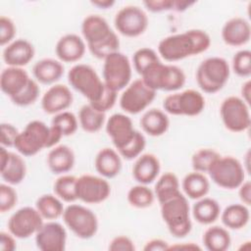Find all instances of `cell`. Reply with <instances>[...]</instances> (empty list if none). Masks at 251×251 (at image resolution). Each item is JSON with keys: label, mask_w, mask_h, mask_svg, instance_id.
I'll use <instances>...</instances> for the list:
<instances>
[{"label": "cell", "mask_w": 251, "mask_h": 251, "mask_svg": "<svg viewBox=\"0 0 251 251\" xmlns=\"http://www.w3.org/2000/svg\"><path fill=\"white\" fill-rule=\"evenodd\" d=\"M211 45L210 35L203 29H188L164 37L158 44V54L167 62H176L201 54Z\"/></svg>", "instance_id": "6da1fadb"}, {"label": "cell", "mask_w": 251, "mask_h": 251, "mask_svg": "<svg viewBox=\"0 0 251 251\" xmlns=\"http://www.w3.org/2000/svg\"><path fill=\"white\" fill-rule=\"evenodd\" d=\"M81 33L90 53L97 59H105L119 51L120 40L108 22L99 15H88L81 23Z\"/></svg>", "instance_id": "7a4b0ae2"}, {"label": "cell", "mask_w": 251, "mask_h": 251, "mask_svg": "<svg viewBox=\"0 0 251 251\" xmlns=\"http://www.w3.org/2000/svg\"><path fill=\"white\" fill-rule=\"evenodd\" d=\"M160 205L162 219L167 225L170 233L176 238L186 236L192 228L187 197L180 192Z\"/></svg>", "instance_id": "3957f363"}, {"label": "cell", "mask_w": 251, "mask_h": 251, "mask_svg": "<svg viewBox=\"0 0 251 251\" xmlns=\"http://www.w3.org/2000/svg\"><path fill=\"white\" fill-rule=\"evenodd\" d=\"M230 68L227 61L222 57H210L203 60L196 71L198 86L206 93L220 91L227 82Z\"/></svg>", "instance_id": "277c9868"}, {"label": "cell", "mask_w": 251, "mask_h": 251, "mask_svg": "<svg viewBox=\"0 0 251 251\" xmlns=\"http://www.w3.org/2000/svg\"><path fill=\"white\" fill-rule=\"evenodd\" d=\"M143 81L155 91L176 92L183 87L185 74L177 66L164 64L161 61L149 67L142 75Z\"/></svg>", "instance_id": "5b68a950"}, {"label": "cell", "mask_w": 251, "mask_h": 251, "mask_svg": "<svg viewBox=\"0 0 251 251\" xmlns=\"http://www.w3.org/2000/svg\"><path fill=\"white\" fill-rule=\"evenodd\" d=\"M70 85L82 94L89 103L97 101L105 89V83L89 65L76 64L68 73Z\"/></svg>", "instance_id": "8992f818"}, {"label": "cell", "mask_w": 251, "mask_h": 251, "mask_svg": "<svg viewBox=\"0 0 251 251\" xmlns=\"http://www.w3.org/2000/svg\"><path fill=\"white\" fill-rule=\"evenodd\" d=\"M51 129L42 121L29 122L16 139L14 148L23 156H34L44 148H50Z\"/></svg>", "instance_id": "52a82bcc"}, {"label": "cell", "mask_w": 251, "mask_h": 251, "mask_svg": "<svg viewBox=\"0 0 251 251\" xmlns=\"http://www.w3.org/2000/svg\"><path fill=\"white\" fill-rule=\"evenodd\" d=\"M208 174L213 182L226 189L238 188L245 178L242 164L232 156H220L211 166Z\"/></svg>", "instance_id": "ba28073f"}, {"label": "cell", "mask_w": 251, "mask_h": 251, "mask_svg": "<svg viewBox=\"0 0 251 251\" xmlns=\"http://www.w3.org/2000/svg\"><path fill=\"white\" fill-rule=\"evenodd\" d=\"M65 225L75 235L81 239L93 237L98 230L96 215L88 208L78 204H70L63 212Z\"/></svg>", "instance_id": "9c48e42d"}, {"label": "cell", "mask_w": 251, "mask_h": 251, "mask_svg": "<svg viewBox=\"0 0 251 251\" xmlns=\"http://www.w3.org/2000/svg\"><path fill=\"white\" fill-rule=\"evenodd\" d=\"M102 73L104 83L109 88L119 92L130 83L131 64L126 55L117 51L104 59Z\"/></svg>", "instance_id": "30bf717a"}, {"label": "cell", "mask_w": 251, "mask_h": 251, "mask_svg": "<svg viewBox=\"0 0 251 251\" xmlns=\"http://www.w3.org/2000/svg\"><path fill=\"white\" fill-rule=\"evenodd\" d=\"M163 108L173 116L194 117L203 112L205 98L195 89H185L168 95L163 101Z\"/></svg>", "instance_id": "8fae6325"}, {"label": "cell", "mask_w": 251, "mask_h": 251, "mask_svg": "<svg viewBox=\"0 0 251 251\" xmlns=\"http://www.w3.org/2000/svg\"><path fill=\"white\" fill-rule=\"evenodd\" d=\"M220 115L225 127L231 132H241L251 124L249 107L238 96H228L221 104Z\"/></svg>", "instance_id": "7c38bea8"}, {"label": "cell", "mask_w": 251, "mask_h": 251, "mask_svg": "<svg viewBox=\"0 0 251 251\" xmlns=\"http://www.w3.org/2000/svg\"><path fill=\"white\" fill-rule=\"evenodd\" d=\"M156 92L141 77L134 79L123 91L119 100L120 107L127 114H139L153 102Z\"/></svg>", "instance_id": "4fadbf2b"}, {"label": "cell", "mask_w": 251, "mask_h": 251, "mask_svg": "<svg viewBox=\"0 0 251 251\" xmlns=\"http://www.w3.org/2000/svg\"><path fill=\"white\" fill-rule=\"evenodd\" d=\"M115 27L122 35L137 37L145 32L149 20L143 9L128 5L118 11L114 19Z\"/></svg>", "instance_id": "5bb4252c"}, {"label": "cell", "mask_w": 251, "mask_h": 251, "mask_svg": "<svg viewBox=\"0 0 251 251\" xmlns=\"http://www.w3.org/2000/svg\"><path fill=\"white\" fill-rule=\"evenodd\" d=\"M43 225V218L36 208L25 206L20 208L8 220V230L16 238L25 239L39 230Z\"/></svg>", "instance_id": "9a60e30c"}, {"label": "cell", "mask_w": 251, "mask_h": 251, "mask_svg": "<svg viewBox=\"0 0 251 251\" xmlns=\"http://www.w3.org/2000/svg\"><path fill=\"white\" fill-rule=\"evenodd\" d=\"M77 199L86 204H98L111 194V186L103 177L93 175H82L76 179Z\"/></svg>", "instance_id": "2e32d148"}, {"label": "cell", "mask_w": 251, "mask_h": 251, "mask_svg": "<svg viewBox=\"0 0 251 251\" xmlns=\"http://www.w3.org/2000/svg\"><path fill=\"white\" fill-rule=\"evenodd\" d=\"M67 231L59 223H43L35 233V244L41 251H63L66 248Z\"/></svg>", "instance_id": "e0dca14e"}, {"label": "cell", "mask_w": 251, "mask_h": 251, "mask_svg": "<svg viewBox=\"0 0 251 251\" xmlns=\"http://www.w3.org/2000/svg\"><path fill=\"white\" fill-rule=\"evenodd\" d=\"M136 129L131 119L122 113L113 114L106 123V132L117 151L124 148L134 137Z\"/></svg>", "instance_id": "ac0fdd59"}, {"label": "cell", "mask_w": 251, "mask_h": 251, "mask_svg": "<svg viewBox=\"0 0 251 251\" xmlns=\"http://www.w3.org/2000/svg\"><path fill=\"white\" fill-rule=\"evenodd\" d=\"M1 177L11 185L21 183L26 175V166L24 158L14 152H10L6 147H0Z\"/></svg>", "instance_id": "d6986e66"}, {"label": "cell", "mask_w": 251, "mask_h": 251, "mask_svg": "<svg viewBox=\"0 0 251 251\" xmlns=\"http://www.w3.org/2000/svg\"><path fill=\"white\" fill-rule=\"evenodd\" d=\"M73 93L65 84H53L41 98V108L49 115H56L66 111L73 104Z\"/></svg>", "instance_id": "ffe728a7"}, {"label": "cell", "mask_w": 251, "mask_h": 251, "mask_svg": "<svg viewBox=\"0 0 251 251\" xmlns=\"http://www.w3.org/2000/svg\"><path fill=\"white\" fill-rule=\"evenodd\" d=\"M221 34L226 45L233 47L245 45L251 37L250 24L241 17L231 18L223 25Z\"/></svg>", "instance_id": "44dd1931"}, {"label": "cell", "mask_w": 251, "mask_h": 251, "mask_svg": "<svg viewBox=\"0 0 251 251\" xmlns=\"http://www.w3.org/2000/svg\"><path fill=\"white\" fill-rule=\"evenodd\" d=\"M34 53V47L28 40L19 38L13 40L4 48L2 56L9 67L23 68L33 59Z\"/></svg>", "instance_id": "7402d4cb"}, {"label": "cell", "mask_w": 251, "mask_h": 251, "mask_svg": "<svg viewBox=\"0 0 251 251\" xmlns=\"http://www.w3.org/2000/svg\"><path fill=\"white\" fill-rule=\"evenodd\" d=\"M84 40L75 33H68L60 37L56 43L55 52L61 62L75 63L85 53Z\"/></svg>", "instance_id": "603a6c76"}, {"label": "cell", "mask_w": 251, "mask_h": 251, "mask_svg": "<svg viewBox=\"0 0 251 251\" xmlns=\"http://www.w3.org/2000/svg\"><path fill=\"white\" fill-rule=\"evenodd\" d=\"M30 77L24 68L7 67L0 75V88L10 99L21 93Z\"/></svg>", "instance_id": "cb8c5ba5"}, {"label": "cell", "mask_w": 251, "mask_h": 251, "mask_svg": "<svg viewBox=\"0 0 251 251\" xmlns=\"http://www.w3.org/2000/svg\"><path fill=\"white\" fill-rule=\"evenodd\" d=\"M160 170L161 165L157 156L145 153L136 158L132 167V176L138 183L148 185L157 178Z\"/></svg>", "instance_id": "d4e9b609"}, {"label": "cell", "mask_w": 251, "mask_h": 251, "mask_svg": "<svg viewBox=\"0 0 251 251\" xmlns=\"http://www.w3.org/2000/svg\"><path fill=\"white\" fill-rule=\"evenodd\" d=\"M75 157L73 149L61 144L51 148L47 155V165L55 175H64L70 172L75 165Z\"/></svg>", "instance_id": "484cf974"}, {"label": "cell", "mask_w": 251, "mask_h": 251, "mask_svg": "<svg viewBox=\"0 0 251 251\" xmlns=\"http://www.w3.org/2000/svg\"><path fill=\"white\" fill-rule=\"evenodd\" d=\"M94 166L97 173L106 178L117 176L122 170L121 155L110 147L102 148L96 155Z\"/></svg>", "instance_id": "4316f807"}, {"label": "cell", "mask_w": 251, "mask_h": 251, "mask_svg": "<svg viewBox=\"0 0 251 251\" xmlns=\"http://www.w3.org/2000/svg\"><path fill=\"white\" fill-rule=\"evenodd\" d=\"M64 66L61 61L45 58L36 62L32 68V74L36 81L42 84H53L64 75Z\"/></svg>", "instance_id": "83f0119b"}, {"label": "cell", "mask_w": 251, "mask_h": 251, "mask_svg": "<svg viewBox=\"0 0 251 251\" xmlns=\"http://www.w3.org/2000/svg\"><path fill=\"white\" fill-rule=\"evenodd\" d=\"M141 128L150 136H161L167 132L170 126V120L166 112L152 108L147 110L140 119Z\"/></svg>", "instance_id": "f1b7e54d"}, {"label": "cell", "mask_w": 251, "mask_h": 251, "mask_svg": "<svg viewBox=\"0 0 251 251\" xmlns=\"http://www.w3.org/2000/svg\"><path fill=\"white\" fill-rule=\"evenodd\" d=\"M221 214V207L217 200L210 197L198 199L192 206V216L201 225L215 223Z\"/></svg>", "instance_id": "f546056e"}, {"label": "cell", "mask_w": 251, "mask_h": 251, "mask_svg": "<svg viewBox=\"0 0 251 251\" xmlns=\"http://www.w3.org/2000/svg\"><path fill=\"white\" fill-rule=\"evenodd\" d=\"M181 187L186 197L192 200H198L208 194L210 182L203 173L194 171L183 177Z\"/></svg>", "instance_id": "4dcf8cb0"}, {"label": "cell", "mask_w": 251, "mask_h": 251, "mask_svg": "<svg viewBox=\"0 0 251 251\" xmlns=\"http://www.w3.org/2000/svg\"><path fill=\"white\" fill-rule=\"evenodd\" d=\"M250 219L248 206L244 204H230L221 214L224 226L229 229H240L244 227Z\"/></svg>", "instance_id": "1f68e13d"}, {"label": "cell", "mask_w": 251, "mask_h": 251, "mask_svg": "<svg viewBox=\"0 0 251 251\" xmlns=\"http://www.w3.org/2000/svg\"><path fill=\"white\" fill-rule=\"evenodd\" d=\"M202 240L206 249L210 251H226L231 243L229 232L220 226L208 227L203 234Z\"/></svg>", "instance_id": "d6a6232c"}, {"label": "cell", "mask_w": 251, "mask_h": 251, "mask_svg": "<svg viewBox=\"0 0 251 251\" xmlns=\"http://www.w3.org/2000/svg\"><path fill=\"white\" fill-rule=\"evenodd\" d=\"M106 115L92 107L89 103L79 109L78 122L81 128L86 132H97L104 126Z\"/></svg>", "instance_id": "836d02e7"}, {"label": "cell", "mask_w": 251, "mask_h": 251, "mask_svg": "<svg viewBox=\"0 0 251 251\" xmlns=\"http://www.w3.org/2000/svg\"><path fill=\"white\" fill-rule=\"evenodd\" d=\"M154 193L160 204L179 194V180L177 176L171 172L163 174L155 184Z\"/></svg>", "instance_id": "e575fe53"}, {"label": "cell", "mask_w": 251, "mask_h": 251, "mask_svg": "<svg viewBox=\"0 0 251 251\" xmlns=\"http://www.w3.org/2000/svg\"><path fill=\"white\" fill-rule=\"evenodd\" d=\"M35 208L43 219L53 221L63 216L65 210L62 200L53 194H43L35 202Z\"/></svg>", "instance_id": "d590c367"}, {"label": "cell", "mask_w": 251, "mask_h": 251, "mask_svg": "<svg viewBox=\"0 0 251 251\" xmlns=\"http://www.w3.org/2000/svg\"><path fill=\"white\" fill-rule=\"evenodd\" d=\"M76 179L77 177L72 175L60 176L53 184V190L56 196L62 201L72 203L77 200L76 196Z\"/></svg>", "instance_id": "8d00e7d4"}, {"label": "cell", "mask_w": 251, "mask_h": 251, "mask_svg": "<svg viewBox=\"0 0 251 251\" xmlns=\"http://www.w3.org/2000/svg\"><path fill=\"white\" fill-rule=\"evenodd\" d=\"M126 199L130 206L137 209H144L152 206L155 200V193L146 184L139 183L130 187Z\"/></svg>", "instance_id": "74e56055"}, {"label": "cell", "mask_w": 251, "mask_h": 251, "mask_svg": "<svg viewBox=\"0 0 251 251\" xmlns=\"http://www.w3.org/2000/svg\"><path fill=\"white\" fill-rule=\"evenodd\" d=\"M221 155L214 149L201 148L194 152L191 158V165L195 172L208 173L211 166Z\"/></svg>", "instance_id": "f35d334b"}, {"label": "cell", "mask_w": 251, "mask_h": 251, "mask_svg": "<svg viewBox=\"0 0 251 251\" xmlns=\"http://www.w3.org/2000/svg\"><path fill=\"white\" fill-rule=\"evenodd\" d=\"M160 62L159 54L149 48V47H142L136 50L132 56V63L134 70L139 74L140 75L152 65L155 63Z\"/></svg>", "instance_id": "ab89813d"}, {"label": "cell", "mask_w": 251, "mask_h": 251, "mask_svg": "<svg viewBox=\"0 0 251 251\" xmlns=\"http://www.w3.org/2000/svg\"><path fill=\"white\" fill-rule=\"evenodd\" d=\"M51 126L59 129L63 136H70L76 131L78 122L74 113L64 111L54 115L51 121Z\"/></svg>", "instance_id": "60d3db41"}, {"label": "cell", "mask_w": 251, "mask_h": 251, "mask_svg": "<svg viewBox=\"0 0 251 251\" xmlns=\"http://www.w3.org/2000/svg\"><path fill=\"white\" fill-rule=\"evenodd\" d=\"M232 70L241 77H249L251 75V51L242 49L237 51L232 57Z\"/></svg>", "instance_id": "b9f144b4"}, {"label": "cell", "mask_w": 251, "mask_h": 251, "mask_svg": "<svg viewBox=\"0 0 251 251\" xmlns=\"http://www.w3.org/2000/svg\"><path fill=\"white\" fill-rule=\"evenodd\" d=\"M39 86L37 84V81L30 78L26 86L24 88V90L19 93L17 96L11 98V101L20 107H25L33 104L38 96H39Z\"/></svg>", "instance_id": "7bdbcfd3"}, {"label": "cell", "mask_w": 251, "mask_h": 251, "mask_svg": "<svg viewBox=\"0 0 251 251\" xmlns=\"http://www.w3.org/2000/svg\"><path fill=\"white\" fill-rule=\"evenodd\" d=\"M146 146V139L143 133L136 131L134 137L124 148L118 151V153L126 160H133L141 155Z\"/></svg>", "instance_id": "ee69618b"}, {"label": "cell", "mask_w": 251, "mask_h": 251, "mask_svg": "<svg viewBox=\"0 0 251 251\" xmlns=\"http://www.w3.org/2000/svg\"><path fill=\"white\" fill-rule=\"evenodd\" d=\"M18 202V194L15 188L9 183L0 184V212L11 211Z\"/></svg>", "instance_id": "f6af8a7d"}, {"label": "cell", "mask_w": 251, "mask_h": 251, "mask_svg": "<svg viewBox=\"0 0 251 251\" xmlns=\"http://www.w3.org/2000/svg\"><path fill=\"white\" fill-rule=\"evenodd\" d=\"M118 92L109 88L106 84H105V89L102 93V95L100 96V98L93 102V103H89L92 107H94L95 109H97L100 112L106 113L107 111H109L110 109H112L114 107V105L116 104L117 101V97H118Z\"/></svg>", "instance_id": "bcb514c9"}, {"label": "cell", "mask_w": 251, "mask_h": 251, "mask_svg": "<svg viewBox=\"0 0 251 251\" xmlns=\"http://www.w3.org/2000/svg\"><path fill=\"white\" fill-rule=\"evenodd\" d=\"M17 28L15 23L9 17H0V45L5 46L11 43L16 36Z\"/></svg>", "instance_id": "7dc6e473"}, {"label": "cell", "mask_w": 251, "mask_h": 251, "mask_svg": "<svg viewBox=\"0 0 251 251\" xmlns=\"http://www.w3.org/2000/svg\"><path fill=\"white\" fill-rule=\"evenodd\" d=\"M1 128V146L6 148L14 147L16 139L20 133L18 128L9 123H2Z\"/></svg>", "instance_id": "c3c4849f"}, {"label": "cell", "mask_w": 251, "mask_h": 251, "mask_svg": "<svg viewBox=\"0 0 251 251\" xmlns=\"http://www.w3.org/2000/svg\"><path fill=\"white\" fill-rule=\"evenodd\" d=\"M109 250L111 251H134L135 245L134 242L126 235H118L114 237L110 244Z\"/></svg>", "instance_id": "681fc988"}, {"label": "cell", "mask_w": 251, "mask_h": 251, "mask_svg": "<svg viewBox=\"0 0 251 251\" xmlns=\"http://www.w3.org/2000/svg\"><path fill=\"white\" fill-rule=\"evenodd\" d=\"M175 0H155V1H144L143 5L145 8L152 13H161L165 11L174 10Z\"/></svg>", "instance_id": "f907efd6"}, {"label": "cell", "mask_w": 251, "mask_h": 251, "mask_svg": "<svg viewBox=\"0 0 251 251\" xmlns=\"http://www.w3.org/2000/svg\"><path fill=\"white\" fill-rule=\"evenodd\" d=\"M17 248L15 236L11 232H0V249L2 251H14Z\"/></svg>", "instance_id": "816d5d0a"}, {"label": "cell", "mask_w": 251, "mask_h": 251, "mask_svg": "<svg viewBox=\"0 0 251 251\" xmlns=\"http://www.w3.org/2000/svg\"><path fill=\"white\" fill-rule=\"evenodd\" d=\"M170 244L161 238H154L147 241L143 247L144 251H169Z\"/></svg>", "instance_id": "f5cc1de1"}, {"label": "cell", "mask_w": 251, "mask_h": 251, "mask_svg": "<svg viewBox=\"0 0 251 251\" xmlns=\"http://www.w3.org/2000/svg\"><path fill=\"white\" fill-rule=\"evenodd\" d=\"M238 196L244 205L250 206V204H251V183L249 180H244L238 186Z\"/></svg>", "instance_id": "db71d44e"}, {"label": "cell", "mask_w": 251, "mask_h": 251, "mask_svg": "<svg viewBox=\"0 0 251 251\" xmlns=\"http://www.w3.org/2000/svg\"><path fill=\"white\" fill-rule=\"evenodd\" d=\"M169 250H201V247L194 242H183L170 245Z\"/></svg>", "instance_id": "11a10c76"}, {"label": "cell", "mask_w": 251, "mask_h": 251, "mask_svg": "<svg viewBox=\"0 0 251 251\" xmlns=\"http://www.w3.org/2000/svg\"><path fill=\"white\" fill-rule=\"evenodd\" d=\"M195 1H187V0H175L174 10L176 12H183L187 10L189 7L194 5Z\"/></svg>", "instance_id": "9f6ffc18"}, {"label": "cell", "mask_w": 251, "mask_h": 251, "mask_svg": "<svg viewBox=\"0 0 251 251\" xmlns=\"http://www.w3.org/2000/svg\"><path fill=\"white\" fill-rule=\"evenodd\" d=\"M241 99L247 104L250 103V93H251V81L246 80L241 86Z\"/></svg>", "instance_id": "6f0895ef"}, {"label": "cell", "mask_w": 251, "mask_h": 251, "mask_svg": "<svg viewBox=\"0 0 251 251\" xmlns=\"http://www.w3.org/2000/svg\"><path fill=\"white\" fill-rule=\"evenodd\" d=\"M114 0H96V1H91V4L93 6H96L100 9H109L115 5Z\"/></svg>", "instance_id": "680465c9"}]
</instances>
